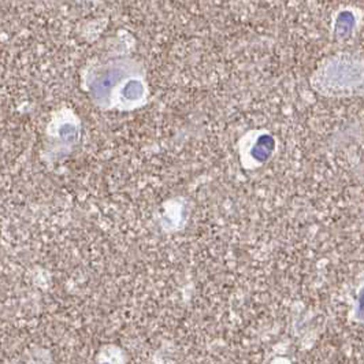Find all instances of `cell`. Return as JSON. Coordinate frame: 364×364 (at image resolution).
I'll return each instance as SVG.
<instances>
[{"instance_id":"1","label":"cell","mask_w":364,"mask_h":364,"mask_svg":"<svg viewBox=\"0 0 364 364\" xmlns=\"http://www.w3.org/2000/svg\"><path fill=\"white\" fill-rule=\"evenodd\" d=\"M359 312H360V318H364V289L360 293V299H359Z\"/></svg>"}]
</instances>
